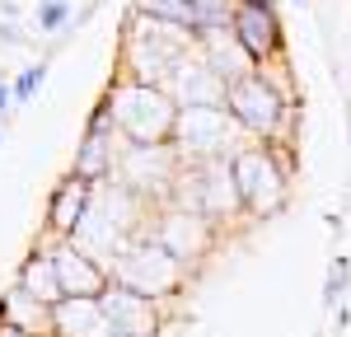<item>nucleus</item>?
Returning <instances> with one entry per match:
<instances>
[{"instance_id":"nucleus-14","label":"nucleus","mask_w":351,"mask_h":337,"mask_svg":"<svg viewBox=\"0 0 351 337\" xmlns=\"http://www.w3.org/2000/svg\"><path fill=\"white\" fill-rule=\"evenodd\" d=\"M52 249V267H56V281H61V300H99L108 290V267L99 258H89L84 249H75L71 239H47Z\"/></svg>"},{"instance_id":"nucleus-2","label":"nucleus","mask_w":351,"mask_h":337,"mask_svg":"<svg viewBox=\"0 0 351 337\" xmlns=\"http://www.w3.org/2000/svg\"><path fill=\"white\" fill-rule=\"evenodd\" d=\"M230 173L243 201V221H267L291 201L295 183V150L291 140H243L230 155Z\"/></svg>"},{"instance_id":"nucleus-18","label":"nucleus","mask_w":351,"mask_h":337,"mask_svg":"<svg viewBox=\"0 0 351 337\" xmlns=\"http://www.w3.org/2000/svg\"><path fill=\"white\" fill-rule=\"evenodd\" d=\"M52 337H112L99 300H56L52 305Z\"/></svg>"},{"instance_id":"nucleus-27","label":"nucleus","mask_w":351,"mask_h":337,"mask_svg":"<svg viewBox=\"0 0 351 337\" xmlns=\"http://www.w3.org/2000/svg\"><path fill=\"white\" fill-rule=\"evenodd\" d=\"M112 337H117V333H112Z\"/></svg>"},{"instance_id":"nucleus-1","label":"nucleus","mask_w":351,"mask_h":337,"mask_svg":"<svg viewBox=\"0 0 351 337\" xmlns=\"http://www.w3.org/2000/svg\"><path fill=\"white\" fill-rule=\"evenodd\" d=\"M225 112L234 117L243 140H281L286 122L295 112V80H291V61H267L253 66L248 75L225 84Z\"/></svg>"},{"instance_id":"nucleus-24","label":"nucleus","mask_w":351,"mask_h":337,"mask_svg":"<svg viewBox=\"0 0 351 337\" xmlns=\"http://www.w3.org/2000/svg\"><path fill=\"white\" fill-rule=\"evenodd\" d=\"M71 19V0H43L38 5V33H61Z\"/></svg>"},{"instance_id":"nucleus-3","label":"nucleus","mask_w":351,"mask_h":337,"mask_svg":"<svg viewBox=\"0 0 351 337\" xmlns=\"http://www.w3.org/2000/svg\"><path fill=\"white\" fill-rule=\"evenodd\" d=\"M99 103L108 108V122L122 136V145H169V136H173L178 103L169 99L164 84H145V80H132V75L112 71Z\"/></svg>"},{"instance_id":"nucleus-21","label":"nucleus","mask_w":351,"mask_h":337,"mask_svg":"<svg viewBox=\"0 0 351 337\" xmlns=\"http://www.w3.org/2000/svg\"><path fill=\"white\" fill-rule=\"evenodd\" d=\"M132 10H136V14H145V19H155V24L183 28V33H192V28H197L192 0H136Z\"/></svg>"},{"instance_id":"nucleus-4","label":"nucleus","mask_w":351,"mask_h":337,"mask_svg":"<svg viewBox=\"0 0 351 337\" xmlns=\"http://www.w3.org/2000/svg\"><path fill=\"white\" fill-rule=\"evenodd\" d=\"M145 221H150V206L136 192H127L117 178H108V183L94 188V201H89V211H84L80 229L71 234V244L108 267L112 253L122 249V244H132L136 234L145 229Z\"/></svg>"},{"instance_id":"nucleus-6","label":"nucleus","mask_w":351,"mask_h":337,"mask_svg":"<svg viewBox=\"0 0 351 337\" xmlns=\"http://www.w3.org/2000/svg\"><path fill=\"white\" fill-rule=\"evenodd\" d=\"M192 47H197L192 33L155 24V19H145V14L132 10L127 24H122V61H117V71L132 75V80H145V84H164L169 71H173Z\"/></svg>"},{"instance_id":"nucleus-17","label":"nucleus","mask_w":351,"mask_h":337,"mask_svg":"<svg viewBox=\"0 0 351 337\" xmlns=\"http://www.w3.org/2000/svg\"><path fill=\"white\" fill-rule=\"evenodd\" d=\"M0 323H10L19 333H33V337H52V305H43L19 281H10L0 290Z\"/></svg>"},{"instance_id":"nucleus-10","label":"nucleus","mask_w":351,"mask_h":337,"mask_svg":"<svg viewBox=\"0 0 351 337\" xmlns=\"http://www.w3.org/2000/svg\"><path fill=\"white\" fill-rule=\"evenodd\" d=\"M178 173H183V160L173 145H122L112 178L127 192H136L145 206H164L178 188Z\"/></svg>"},{"instance_id":"nucleus-8","label":"nucleus","mask_w":351,"mask_h":337,"mask_svg":"<svg viewBox=\"0 0 351 337\" xmlns=\"http://www.w3.org/2000/svg\"><path fill=\"white\" fill-rule=\"evenodd\" d=\"M145 239H155L164 253H173L188 272H197L220 244V229L202 211H192L183 201H164V206H150V221L141 229Z\"/></svg>"},{"instance_id":"nucleus-19","label":"nucleus","mask_w":351,"mask_h":337,"mask_svg":"<svg viewBox=\"0 0 351 337\" xmlns=\"http://www.w3.org/2000/svg\"><path fill=\"white\" fill-rule=\"evenodd\" d=\"M197 52H202V61H206V66H211V71H216L225 84L253 71V61L243 56V47L234 42V33H230V28H211V33H197Z\"/></svg>"},{"instance_id":"nucleus-20","label":"nucleus","mask_w":351,"mask_h":337,"mask_svg":"<svg viewBox=\"0 0 351 337\" xmlns=\"http://www.w3.org/2000/svg\"><path fill=\"white\" fill-rule=\"evenodd\" d=\"M14 281L24 286L28 295H38L43 305H56V300H61V281H56V267H52V249H47V239H43V244H33V249L24 253V262H19Z\"/></svg>"},{"instance_id":"nucleus-15","label":"nucleus","mask_w":351,"mask_h":337,"mask_svg":"<svg viewBox=\"0 0 351 337\" xmlns=\"http://www.w3.org/2000/svg\"><path fill=\"white\" fill-rule=\"evenodd\" d=\"M89 201H94V183H84L80 173H61L52 183V192H47V211H43V239H71L75 229H80L84 211H89Z\"/></svg>"},{"instance_id":"nucleus-26","label":"nucleus","mask_w":351,"mask_h":337,"mask_svg":"<svg viewBox=\"0 0 351 337\" xmlns=\"http://www.w3.org/2000/svg\"><path fill=\"white\" fill-rule=\"evenodd\" d=\"M0 337H33V333H19V328H10V323H0Z\"/></svg>"},{"instance_id":"nucleus-16","label":"nucleus","mask_w":351,"mask_h":337,"mask_svg":"<svg viewBox=\"0 0 351 337\" xmlns=\"http://www.w3.org/2000/svg\"><path fill=\"white\" fill-rule=\"evenodd\" d=\"M164 89H169V99H173L178 108H225V80L202 61L197 47L169 71Z\"/></svg>"},{"instance_id":"nucleus-13","label":"nucleus","mask_w":351,"mask_h":337,"mask_svg":"<svg viewBox=\"0 0 351 337\" xmlns=\"http://www.w3.org/2000/svg\"><path fill=\"white\" fill-rule=\"evenodd\" d=\"M99 305H104V319H108V328L117 337H160L164 319H169L164 305L136 295V290H122V286H112V281H108V290L99 295Z\"/></svg>"},{"instance_id":"nucleus-9","label":"nucleus","mask_w":351,"mask_h":337,"mask_svg":"<svg viewBox=\"0 0 351 337\" xmlns=\"http://www.w3.org/2000/svg\"><path fill=\"white\" fill-rule=\"evenodd\" d=\"M169 145L178 150L183 164H202V160H225L243 145V132L225 108H178L173 136Z\"/></svg>"},{"instance_id":"nucleus-23","label":"nucleus","mask_w":351,"mask_h":337,"mask_svg":"<svg viewBox=\"0 0 351 337\" xmlns=\"http://www.w3.org/2000/svg\"><path fill=\"white\" fill-rule=\"evenodd\" d=\"M347 286H351V262L347 258H332V262H328V281H324V305L332 309L347 295Z\"/></svg>"},{"instance_id":"nucleus-12","label":"nucleus","mask_w":351,"mask_h":337,"mask_svg":"<svg viewBox=\"0 0 351 337\" xmlns=\"http://www.w3.org/2000/svg\"><path fill=\"white\" fill-rule=\"evenodd\" d=\"M117 155H122V136L112 132L108 108L94 103L89 117H84V136H80V145H75V164H71V173H80L84 183L99 188V183H108L112 173H117Z\"/></svg>"},{"instance_id":"nucleus-22","label":"nucleus","mask_w":351,"mask_h":337,"mask_svg":"<svg viewBox=\"0 0 351 337\" xmlns=\"http://www.w3.org/2000/svg\"><path fill=\"white\" fill-rule=\"evenodd\" d=\"M47 71H52V61L43 56V61H33V66H24L14 80H10V94H14V103H28V99H38V89H43V80H47Z\"/></svg>"},{"instance_id":"nucleus-25","label":"nucleus","mask_w":351,"mask_h":337,"mask_svg":"<svg viewBox=\"0 0 351 337\" xmlns=\"http://www.w3.org/2000/svg\"><path fill=\"white\" fill-rule=\"evenodd\" d=\"M10 108H14V94H10V80H0V122H5Z\"/></svg>"},{"instance_id":"nucleus-7","label":"nucleus","mask_w":351,"mask_h":337,"mask_svg":"<svg viewBox=\"0 0 351 337\" xmlns=\"http://www.w3.org/2000/svg\"><path fill=\"white\" fill-rule=\"evenodd\" d=\"M169 201H183L192 211H202L220 234H230V229L243 221V201H239V188H234V173H230V155H225V160L183 164L178 188H173Z\"/></svg>"},{"instance_id":"nucleus-5","label":"nucleus","mask_w":351,"mask_h":337,"mask_svg":"<svg viewBox=\"0 0 351 337\" xmlns=\"http://www.w3.org/2000/svg\"><path fill=\"white\" fill-rule=\"evenodd\" d=\"M192 277H197V272H188L173 253H164L160 244L145 239V234H136L132 244H122L108 262L112 286L136 290V295H145V300H155V305H164V309L183 295V286H188Z\"/></svg>"},{"instance_id":"nucleus-11","label":"nucleus","mask_w":351,"mask_h":337,"mask_svg":"<svg viewBox=\"0 0 351 337\" xmlns=\"http://www.w3.org/2000/svg\"><path fill=\"white\" fill-rule=\"evenodd\" d=\"M230 33L253 66H267V61L286 56V28H281V14H276L271 0H234Z\"/></svg>"}]
</instances>
